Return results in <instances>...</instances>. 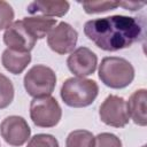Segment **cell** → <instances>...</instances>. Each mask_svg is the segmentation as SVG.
Returning a JSON list of instances; mask_svg holds the SVG:
<instances>
[{"label":"cell","instance_id":"cell-1","mask_svg":"<svg viewBox=\"0 0 147 147\" xmlns=\"http://www.w3.org/2000/svg\"><path fill=\"white\" fill-rule=\"evenodd\" d=\"M144 29L145 24L140 18L125 15L94 18L84 24L85 36L106 52L131 47L144 38Z\"/></svg>","mask_w":147,"mask_h":147},{"label":"cell","instance_id":"cell-2","mask_svg":"<svg viewBox=\"0 0 147 147\" xmlns=\"http://www.w3.org/2000/svg\"><path fill=\"white\" fill-rule=\"evenodd\" d=\"M99 94V86L95 80L71 77L63 82L60 91L63 102L72 108H83L92 105Z\"/></svg>","mask_w":147,"mask_h":147},{"label":"cell","instance_id":"cell-3","mask_svg":"<svg viewBox=\"0 0 147 147\" xmlns=\"http://www.w3.org/2000/svg\"><path fill=\"white\" fill-rule=\"evenodd\" d=\"M99 78L108 87L119 90L129 86L134 79V68L125 59L107 56L99 65Z\"/></svg>","mask_w":147,"mask_h":147},{"label":"cell","instance_id":"cell-4","mask_svg":"<svg viewBox=\"0 0 147 147\" xmlns=\"http://www.w3.org/2000/svg\"><path fill=\"white\" fill-rule=\"evenodd\" d=\"M23 84L26 93L33 98L51 95L56 86V75L52 68L37 64L28 70Z\"/></svg>","mask_w":147,"mask_h":147},{"label":"cell","instance_id":"cell-5","mask_svg":"<svg viewBox=\"0 0 147 147\" xmlns=\"http://www.w3.org/2000/svg\"><path fill=\"white\" fill-rule=\"evenodd\" d=\"M30 117L39 127H53L62 117V109L52 95L33 98L30 102Z\"/></svg>","mask_w":147,"mask_h":147},{"label":"cell","instance_id":"cell-6","mask_svg":"<svg viewBox=\"0 0 147 147\" xmlns=\"http://www.w3.org/2000/svg\"><path fill=\"white\" fill-rule=\"evenodd\" d=\"M99 117L106 125L114 127H124L130 122L127 105L124 98L110 94L99 108Z\"/></svg>","mask_w":147,"mask_h":147},{"label":"cell","instance_id":"cell-7","mask_svg":"<svg viewBox=\"0 0 147 147\" xmlns=\"http://www.w3.org/2000/svg\"><path fill=\"white\" fill-rule=\"evenodd\" d=\"M77 40L78 32L67 22L57 23L47 34V44L49 48L60 55L74 52Z\"/></svg>","mask_w":147,"mask_h":147},{"label":"cell","instance_id":"cell-8","mask_svg":"<svg viewBox=\"0 0 147 147\" xmlns=\"http://www.w3.org/2000/svg\"><path fill=\"white\" fill-rule=\"evenodd\" d=\"M0 133L8 145L20 147L30 139L31 129L22 116L11 115L1 122Z\"/></svg>","mask_w":147,"mask_h":147},{"label":"cell","instance_id":"cell-9","mask_svg":"<svg viewBox=\"0 0 147 147\" xmlns=\"http://www.w3.org/2000/svg\"><path fill=\"white\" fill-rule=\"evenodd\" d=\"M2 39L9 49L24 53H30L37 42V39L28 31L22 20L13 22L5 30Z\"/></svg>","mask_w":147,"mask_h":147},{"label":"cell","instance_id":"cell-10","mask_svg":"<svg viewBox=\"0 0 147 147\" xmlns=\"http://www.w3.org/2000/svg\"><path fill=\"white\" fill-rule=\"evenodd\" d=\"M67 65L76 77L85 78L96 70L98 56L90 48L82 46L70 53L67 59Z\"/></svg>","mask_w":147,"mask_h":147},{"label":"cell","instance_id":"cell-11","mask_svg":"<svg viewBox=\"0 0 147 147\" xmlns=\"http://www.w3.org/2000/svg\"><path fill=\"white\" fill-rule=\"evenodd\" d=\"M70 8L68 1L55 0V1H32L28 5L26 10L31 15H40L45 17H62Z\"/></svg>","mask_w":147,"mask_h":147},{"label":"cell","instance_id":"cell-12","mask_svg":"<svg viewBox=\"0 0 147 147\" xmlns=\"http://www.w3.org/2000/svg\"><path fill=\"white\" fill-rule=\"evenodd\" d=\"M146 102H147V91L145 88L134 91L130 95L129 101H126L129 116L139 126L147 125Z\"/></svg>","mask_w":147,"mask_h":147},{"label":"cell","instance_id":"cell-13","mask_svg":"<svg viewBox=\"0 0 147 147\" xmlns=\"http://www.w3.org/2000/svg\"><path fill=\"white\" fill-rule=\"evenodd\" d=\"M31 62V54L6 48L1 55L3 68L13 75L22 74Z\"/></svg>","mask_w":147,"mask_h":147},{"label":"cell","instance_id":"cell-14","mask_svg":"<svg viewBox=\"0 0 147 147\" xmlns=\"http://www.w3.org/2000/svg\"><path fill=\"white\" fill-rule=\"evenodd\" d=\"M22 22L25 25V28L28 29V31L37 40L45 38L49 33V31L57 24L56 18L45 17V16H40V15L23 17Z\"/></svg>","mask_w":147,"mask_h":147},{"label":"cell","instance_id":"cell-15","mask_svg":"<svg viewBox=\"0 0 147 147\" xmlns=\"http://www.w3.org/2000/svg\"><path fill=\"white\" fill-rule=\"evenodd\" d=\"M65 147H94V136L87 130H74L65 139Z\"/></svg>","mask_w":147,"mask_h":147},{"label":"cell","instance_id":"cell-16","mask_svg":"<svg viewBox=\"0 0 147 147\" xmlns=\"http://www.w3.org/2000/svg\"><path fill=\"white\" fill-rule=\"evenodd\" d=\"M14 85L11 80L0 72V109L7 108L14 100Z\"/></svg>","mask_w":147,"mask_h":147},{"label":"cell","instance_id":"cell-17","mask_svg":"<svg viewBox=\"0 0 147 147\" xmlns=\"http://www.w3.org/2000/svg\"><path fill=\"white\" fill-rule=\"evenodd\" d=\"M82 6L86 14H101L109 10H114L118 7V1H105V0H96V1H85L82 2Z\"/></svg>","mask_w":147,"mask_h":147},{"label":"cell","instance_id":"cell-18","mask_svg":"<svg viewBox=\"0 0 147 147\" xmlns=\"http://www.w3.org/2000/svg\"><path fill=\"white\" fill-rule=\"evenodd\" d=\"M26 147H60L57 139L47 133H38L30 138Z\"/></svg>","mask_w":147,"mask_h":147},{"label":"cell","instance_id":"cell-19","mask_svg":"<svg viewBox=\"0 0 147 147\" xmlns=\"http://www.w3.org/2000/svg\"><path fill=\"white\" fill-rule=\"evenodd\" d=\"M94 147H122V141L114 133L102 132L94 137Z\"/></svg>","mask_w":147,"mask_h":147},{"label":"cell","instance_id":"cell-20","mask_svg":"<svg viewBox=\"0 0 147 147\" xmlns=\"http://www.w3.org/2000/svg\"><path fill=\"white\" fill-rule=\"evenodd\" d=\"M14 20V10L13 7L3 0H0V31L6 30L9 25H11Z\"/></svg>","mask_w":147,"mask_h":147},{"label":"cell","instance_id":"cell-21","mask_svg":"<svg viewBox=\"0 0 147 147\" xmlns=\"http://www.w3.org/2000/svg\"><path fill=\"white\" fill-rule=\"evenodd\" d=\"M144 6H145V2H133V1H122V2H118V7H123L124 9L131 10V11L138 10L139 8H141Z\"/></svg>","mask_w":147,"mask_h":147},{"label":"cell","instance_id":"cell-22","mask_svg":"<svg viewBox=\"0 0 147 147\" xmlns=\"http://www.w3.org/2000/svg\"><path fill=\"white\" fill-rule=\"evenodd\" d=\"M141 147H146V145H144V146H141Z\"/></svg>","mask_w":147,"mask_h":147}]
</instances>
